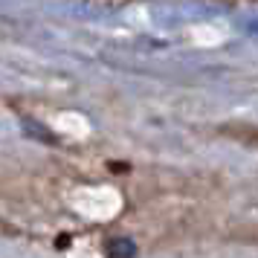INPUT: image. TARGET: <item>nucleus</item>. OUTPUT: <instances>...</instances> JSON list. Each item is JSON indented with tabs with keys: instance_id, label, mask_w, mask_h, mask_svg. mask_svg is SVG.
<instances>
[]
</instances>
